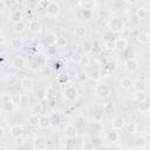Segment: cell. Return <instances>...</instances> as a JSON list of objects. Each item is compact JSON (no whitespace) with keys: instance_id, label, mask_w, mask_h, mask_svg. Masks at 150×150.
<instances>
[{"instance_id":"cell-32","label":"cell","mask_w":150,"mask_h":150,"mask_svg":"<svg viewBox=\"0 0 150 150\" xmlns=\"http://www.w3.org/2000/svg\"><path fill=\"white\" fill-rule=\"evenodd\" d=\"M35 63H36L38 66H40V68H41L42 66L47 64V55H46V54H43V53L39 54V55H38V57H36V60H35Z\"/></svg>"},{"instance_id":"cell-43","label":"cell","mask_w":150,"mask_h":150,"mask_svg":"<svg viewBox=\"0 0 150 150\" xmlns=\"http://www.w3.org/2000/svg\"><path fill=\"white\" fill-rule=\"evenodd\" d=\"M81 57H82V54L79 53V52H75V53L71 54V56H70V61H71L73 63H75V64H79L80 61H81Z\"/></svg>"},{"instance_id":"cell-5","label":"cell","mask_w":150,"mask_h":150,"mask_svg":"<svg viewBox=\"0 0 150 150\" xmlns=\"http://www.w3.org/2000/svg\"><path fill=\"white\" fill-rule=\"evenodd\" d=\"M124 68L129 73H135L139 69V62H138V60H136L134 57H130L124 62Z\"/></svg>"},{"instance_id":"cell-50","label":"cell","mask_w":150,"mask_h":150,"mask_svg":"<svg viewBox=\"0 0 150 150\" xmlns=\"http://www.w3.org/2000/svg\"><path fill=\"white\" fill-rule=\"evenodd\" d=\"M82 148H83V149L91 150V149L95 148V144H94V142H91V141H84L83 144H82Z\"/></svg>"},{"instance_id":"cell-36","label":"cell","mask_w":150,"mask_h":150,"mask_svg":"<svg viewBox=\"0 0 150 150\" xmlns=\"http://www.w3.org/2000/svg\"><path fill=\"white\" fill-rule=\"evenodd\" d=\"M134 98H135V101H137L139 103V102H143V101L148 100V96H146V94L144 91H135Z\"/></svg>"},{"instance_id":"cell-40","label":"cell","mask_w":150,"mask_h":150,"mask_svg":"<svg viewBox=\"0 0 150 150\" xmlns=\"http://www.w3.org/2000/svg\"><path fill=\"white\" fill-rule=\"evenodd\" d=\"M82 49H83L86 53H90V52L94 50V45H93L90 41L86 40V41L82 43Z\"/></svg>"},{"instance_id":"cell-53","label":"cell","mask_w":150,"mask_h":150,"mask_svg":"<svg viewBox=\"0 0 150 150\" xmlns=\"http://www.w3.org/2000/svg\"><path fill=\"white\" fill-rule=\"evenodd\" d=\"M145 131H146V130H145L144 124H142V123H136V132L143 134V132H145Z\"/></svg>"},{"instance_id":"cell-54","label":"cell","mask_w":150,"mask_h":150,"mask_svg":"<svg viewBox=\"0 0 150 150\" xmlns=\"http://www.w3.org/2000/svg\"><path fill=\"white\" fill-rule=\"evenodd\" d=\"M14 143H15L16 145H22V143H23L22 136H21V137H16V138H14Z\"/></svg>"},{"instance_id":"cell-48","label":"cell","mask_w":150,"mask_h":150,"mask_svg":"<svg viewBox=\"0 0 150 150\" xmlns=\"http://www.w3.org/2000/svg\"><path fill=\"white\" fill-rule=\"evenodd\" d=\"M50 73H52V66L45 64L41 67V74L42 75H50Z\"/></svg>"},{"instance_id":"cell-42","label":"cell","mask_w":150,"mask_h":150,"mask_svg":"<svg viewBox=\"0 0 150 150\" xmlns=\"http://www.w3.org/2000/svg\"><path fill=\"white\" fill-rule=\"evenodd\" d=\"M103 47H104L107 50H112V49H115V39L105 40V41H104Z\"/></svg>"},{"instance_id":"cell-35","label":"cell","mask_w":150,"mask_h":150,"mask_svg":"<svg viewBox=\"0 0 150 150\" xmlns=\"http://www.w3.org/2000/svg\"><path fill=\"white\" fill-rule=\"evenodd\" d=\"M5 81H6V83L9 84V86H15V84L18 83V76H16L15 74H8V75L6 76V79H5Z\"/></svg>"},{"instance_id":"cell-41","label":"cell","mask_w":150,"mask_h":150,"mask_svg":"<svg viewBox=\"0 0 150 150\" xmlns=\"http://www.w3.org/2000/svg\"><path fill=\"white\" fill-rule=\"evenodd\" d=\"M46 91H47V100L54 98L56 95V89L54 86H49L48 88H46Z\"/></svg>"},{"instance_id":"cell-61","label":"cell","mask_w":150,"mask_h":150,"mask_svg":"<svg viewBox=\"0 0 150 150\" xmlns=\"http://www.w3.org/2000/svg\"><path fill=\"white\" fill-rule=\"evenodd\" d=\"M18 1H21V0H18Z\"/></svg>"},{"instance_id":"cell-52","label":"cell","mask_w":150,"mask_h":150,"mask_svg":"<svg viewBox=\"0 0 150 150\" xmlns=\"http://www.w3.org/2000/svg\"><path fill=\"white\" fill-rule=\"evenodd\" d=\"M104 69H107L108 71H112L114 69H115V62L114 61H109V62H107L105 64H104Z\"/></svg>"},{"instance_id":"cell-51","label":"cell","mask_w":150,"mask_h":150,"mask_svg":"<svg viewBox=\"0 0 150 150\" xmlns=\"http://www.w3.org/2000/svg\"><path fill=\"white\" fill-rule=\"evenodd\" d=\"M54 46H55V45H50V46L47 47V55H49V56L55 55V53H56V47H54Z\"/></svg>"},{"instance_id":"cell-14","label":"cell","mask_w":150,"mask_h":150,"mask_svg":"<svg viewBox=\"0 0 150 150\" xmlns=\"http://www.w3.org/2000/svg\"><path fill=\"white\" fill-rule=\"evenodd\" d=\"M11 48L14 50H21L23 48V40L21 38H13L9 42Z\"/></svg>"},{"instance_id":"cell-2","label":"cell","mask_w":150,"mask_h":150,"mask_svg":"<svg viewBox=\"0 0 150 150\" xmlns=\"http://www.w3.org/2000/svg\"><path fill=\"white\" fill-rule=\"evenodd\" d=\"M79 96V90L74 86H68L63 90V97L68 102H74Z\"/></svg>"},{"instance_id":"cell-60","label":"cell","mask_w":150,"mask_h":150,"mask_svg":"<svg viewBox=\"0 0 150 150\" xmlns=\"http://www.w3.org/2000/svg\"><path fill=\"white\" fill-rule=\"evenodd\" d=\"M129 5H135V4H137L138 2V0H125Z\"/></svg>"},{"instance_id":"cell-10","label":"cell","mask_w":150,"mask_h":150,"mask_svg":"<svg viewBox=\"0 0 150 150\" xmlns=\"http://www.w3.org/2000/svg\"><path fill=\"white\" fill-rule=\"evenodd\" d=\"M23 134V127L21 124H13L11 128H9V135L13 137V138H16V137H21Z\"/></svg>"},{"instance_id":"cell-47","label":"cell","mask_w":150,"mask_h":150,"mask_svg":"<svg viewBox=\"0 0 150 150\" xmlns=\"http://www.w3.org/2000/svg\"><path fill=\"white\" fill-rule=\"evenodd\" d=\"M79 64H80V66H83V67H88V66L90 64V57H89L88 55H82L81 61H80Z\"/></svg>"},{"instance_id":"cell-12","label":"cell","mask_w":150,"mask_h":150,"mask_svg":"<svg viewBox=\"0 0 150 150\" xmlns=\"http://www.w3.org/2000/svg\"><path fill=\"white\" fill-rule=\"evenodd\" d=\"M127 47H128V39L122 38V36L115 39V49H117L120 52H123V50L127 49Z\"/></svg>"},{"instance_id":"cell-34","label":"cell","mask_w":150,"mask_h":150,"mask_svg":"<svg viewBox=\"0 0 150 150\" xmlns=\"http://www.w3.org/2000/svg\"><path fill=\"white\" fill-rule=\"evenodd\" d=\"M27 122L29 125L32 127H38L39 124V115H35V114H30L27 118Z\"/></svg>"},{"instance_id":"cell-55","label":"cell","mask_w":150,"mask_h":150,"mask_svg":"<svg viewBox=\"0 0 150 150\" xmlns=\"http://www.w3.org/2000/svg\"><path fill=\"white\" fill-rule=\"evenodd\" d=\"M1 100H2V102H5V101H9V100H12V96H11L9 94H4V95L1 96Z\"/></svg>"},{"instance_id":"cell-37","label":"cell","mask_w":150,"mask_h":150,"mask_svg":"<svg viewBox=\"0 0 150 150\" xmlns=\"http://www.w3.org/2000/svg\"><path fill=\"white\" fill-rule=\"evenodd\" d=\"M123 128H124L125 131L129 132V134H135V132H136V123H135V122H131V121H130V122H127Z\"/></svg>"},{"instance_id":"cell-29","label":"cell","mask_w":150,"mask_h":150,"mask_svg":"<svg viewBox=\"0 0 150 150\" xmlns=\"http://www.w3.org/2000/svg\"><path fill=\"white\" fill-rule=\"evenodd\" d=\"M148 9L145 8V7H139L137 11H136V18L137 19H139V20H143V19H145L146 16H148Z\"/></svg>"},{"instance_id":"cell-3","label":"cell","mask_w":150,"mask_h":150,"mask_svg":"<svg viewBox=\"0 0 150 150\" xmlns=\"http://www.w3.org/2000/svg\"><path fill=\"white\" fill-rule=\"evenodd\" d=\"M124 28V25L120 18H112L109 21V30L112 33H120Z\"/></svg>"},{"instance_id":"cell-7","label":"cell","mask_w":150,"mask_h":150,"mask_svg":"<svg viewBox=\"0 0 150 150\" xmlns=\"http://www.w3.org/2000/svg\"><path fill=\"white\" fill-rule=\"evenodd\" d=\"M46 11H47V14H48L49 16L55 18V16H57V15L60 14V6H59L56 2L50 1V4L48 5V7L46 8Z\"/></svg>"},{"instance_id":"cell-39","label":"cell","mask_w":150,"mask_h":150,"mask_svg":"<svg viewBox=\"0 0 150 150\" xmlns=\"http://www.w3.org/2000/svg\"><path fill=\"white\" fill-rule=\"evenodd\" d=\"M56 34H54V33H49V34H47V36H46V39H45V41H46V43L48 45V46H50V45H55V41H56Z\"/></svg>"},{"instance_id":"cell-31","label":"cell","mask_w":150,"mask_h":150,"mask_svg":"<svg viewBox=\"0 0 150 150\" xmlns=\"http://www.w3.org/2000/svg\"><path fill=\"white\" fill-rule=\"evenodd\" d=\"M86 33H87V28L84 26H77L74 30V35L76 38H83L86 35Z\"/></svg>"},{"instance_id":"cell-20","label":"cell","mask_w":150,"mask_h":150,"mask_svg":"<svg viewBox=\"0 0 150 150\" xmlns=\"http://www.w3.org/2000/svg\"><path fill=\"white\" fill-rule=\"evenodd\" d=\"M87 75H88V79L94 81V82H97V81H100L102 79V74H101V71L98 69H91Z\"/></svg>"},{"instance_id":"cell-44","label":"cell","mask_w":150,"mask_h":150,"mask_svg":"<svg viewBox=\"0 0 150 150\" xmlns=\"http://www.w3.org/2000/svg\"><path fill=\"white\" fill-rule=\"evenodd\" d=\"M149 109H150V107H149L148 100H145L143 102H139V110H141V112H145L146 114L149 111Z\"/></svg>"},{"instance_id":"cell-18","label":"cell","mask_w":150,"mask_h":150,"mask_svg":"<svg viewBox=\"0 0 150 150\" xmlns=\"http://www.w3.org/2000/svg\"><path fill=\"white\" fill-rule=\"evenodd\" d=\"M137 41L141 45H144V46L149 45V42H150V35H149V33L148 32H141L137 35Z\"/></svg>"},{"instance_id":"cell-9","label":"cell","mask_w":150,"mask_h":150,"mask_svg":"<svg viewBox=\"0 0 150 150\" xmlns=\"http://www.w3.org/2000/svg\"><path fill=\"white\" fill-rule=\"evenodd\" d=\"M63 134L67 138H74L77 136V128L74 124H67L63 129Z\"/></svg>"},{"instance_id":"cell-13","label":"cell","mask_w":150,"mask_h":150,"mask_svg":"<svg viewBox=\"0 0 150 150\" xmlns=\"http://www.w3.org/2000/svg\"><path fill=\"white\" fill-rule=\"evenodd\" d=\"M124 124H125V121H124L123 117L117 116V117H114V118L111 120V127H112V129H115V130L123 129Z\"/></svg>"},{"instance_id":"cell-38","label":"cell","mask_w":150,"mask_h":150,"mask_svg":"<svg viewBox=\"0 0 150 150\" xmlns=\"http://www.w3.org/2000/svg\"><path fill=\"white\" fill-rule=\"evenodd\" d=\"M80 15H81V18H82L83 20H89V19H91V16H93V12H91V9L82 8V9L80 11Z\"/></svg>"},{"instance_id":"cell-26","label":"cell","mask_w":150,"mask_h":150,"mask_svg":"<svg viewBox=\"0 0 150 150\" xmlns=\"http://www.w3.org/2000/svg\"><path fill=\"white\" fill-rule=\"evenodd\" d=\"M2 108L6 112H11L15 109V102H13V100L5 101V102H2Z\"/></svg>"},{"instance_id":"cell-23","label":"cell","mask_w":150,"mask_h":150,"mask_svg":"<svg viewBox=\"0 0 150 150\" xmlns=\"http://www.w3.org/2000/svg\"><path fill=\"white\" fill-rule=\"evenodd\" d=\"M120 86H121L122 89H130L132 87V80H131V77H129V76L122 77L121 81H120Z\"/></svg>"},{"instance_id":"cell-8","label":"cell","mask_w":150,"mask_h":150,"mask_svg":"<svg viewBox=\"0 0 150 150\" xmlns=\"http://www.w3.org/2000/svg\"><path fill=\"white\" fill-rule=\"evenodd\" d=\"M20 87L23 91H30L34 87V81L30 77H23L20 81Z\"/></svg>"},{"instance_id":"cell-59","label":"cell","mask_w":150,"mask_h":150,"mask_svg":"<svg viewBox=\"0 0 150 150\" xmlns=\"http://www.w3.org/2000/svg\"><path fill=\"white\" fill-rule=\"evenodd\" d=\"M6 43V38L4 35H0V45H5Z\"/></svg>"},{"instance_id":"cell-57","label":"cell","mask_w":150,"mask_h":150,"mask_svg":"<svg viewBox=\"0 0 150 150\" xmlns=\"http://www.w3.org/2000/svg\"><path fill=\"white\" fill-rule=\"evenodd\" d=\"M5 132H6V131H5V128H4V127H0V139L5 136Z\"/></svg>"},{"instance_id":"cell-6","label":"cell","mask_w":150,"mask_h":150,"mask_svg":"<svg viewBox=\"0 0 150 150\" xmlns=\"http://www.w3.org/2000/svg\"><path fill=\"white\" fill-rule=\"evenodd\" d=\"M48 146V141L42 136H36L33 139V148L36 150H45Z\"/></svg>"},{"instance_id":"cell-17","label":"cell","mask_w":150,"mask_h":150,"mask_svg":"<svg viewBox=\"0 0 150 150\" xmlns=\"http://www.w3.org/2000/svg\"><path fill=\"white\" fill-rule=\"evenodd\" d=\"M118 138H120V135L117 131H115V129L111 131H107V134H105V141L109 143H116L118 141Z\"/></svg>"},{"instance_id":"cell-56","label":"cell","mask_w":150,"mask_h":150,"mask_svg":"<svg viewBox=\"0 0 150 150\" xmlns=\"http://www.w3.org/2000/svg\"><path fill=\"white\" fill-rule=\"evenodd\" d=\"M103 118V114H101V112H97L96 115H95V120L94 121H96V122H101V120Z\"/></svg>"},{"instance_id":"cell-33","label":"cell","mask_w":150,"mask_h":150,"mask_svg":"<svg viewBox=\"0 0 150 150\" xmlns=\"http://www.w3.org/2000/svg\"><path fill=\"white\" fill-rule=\"evenodd\" d=\"M36 98L39 101H45L47 100V91H46V88H39L36 90V94H35Z\"/></svg>"},{"instance_id":"cell-1","label":"cell","mask_w":150,"mask_h":150,"mask_svg":"<svg viewBox=\"0 0 150 150\" xmlns=\"http://www.w3.org/2000/svg\"><path fill=\"white\" fill-rule=\"evenodd\" d=\"M95 94L100 98H107L110 96V87L107 83H97L95 86Z\"/></svg>"},{"instance_id":"cell-4","label":"cell","mask_w":150,"mask_h":150,"mask_svg":"<svg viewBox=\"0 0 150 150\" xmlns=\"http://www.w3.org/2000/svg\"><path fill=\"white\" fill-rule=\"evenodd\" d=\"M43 29V26L41 23L40 20L38 19H32L29 22H28V30L33 34H40Z\"/></svg>"},{"instance_id":"cell-11","label":"cell","mask_w":150,"mask_h":150,"mask_svg":"<svg viewBox=\"0 0 150 150\" xmlns=\"http://www.w3.org/2000/svg\"><path fill=\"white\" fill-rule=\"evenodd\" d=\"M146 144H148V138L143 135L137 136L134 141V148H136V149H144V148H146Z\"/></svg>"},{"instance_id":"cell-15","label":"cell","mask_w":150,"mask_h":150,"mask_svg":"<svg viewBox=\"0 0 150 150\" xmlns=\"http://www.w3.org/2000/svg\"><path fill=\"white\" fill-rule=\"evenodd\" d=\"M41 129H48L52 127L50 121H49V116L47 115H40L39 116V124H38Z\"/></svg>"},{"instance_id":"cell-21","label":"cell","mask_w":150,"mask_h":150,"mask_svg":"<svg viewBox=\"0 0 150 150\" xmlns=\"http://www.w3.org/2000/svg\"><path fill=\"white\" fill-rule=\"evenodd\" d=\"M115 112H116V105H115L114 102L104 103V105H103V114L111 115V114H115Z\"/></svg>"},{"instance_id":"cell-49","label":"cell","mask_w":150,"mask_h":150,"mask_svg":"<svg viewBox=\"0 0 150 150\" xmlns=\"http://www.w3.org/2000/svg\"><path fill=\"white\" fill-rule=\"evenodd\" d=\"M49 4H50V0H39L38 6H39L40 9H46Z\"/></svg>"},{"instance_id":"cell-16","label":"cell","mask_w":150,"mask_h":150,"mask_svg":"<svg viewBox=\"0 0 150 150\" xmlns=\"http://www.w3.org/2000/svg\"><path fill=\"white\" fill-rule=\"evenodd\" d=\"M12 66L15 69H22L26 66V60L22 56H15L13 59V61H12Z\"/></svg>"},{"instance_id":"cell-19","label":"cell","mask_w":150,"mask_h":150,"mask_svg":"<svg viewBox=\"0 0 150 150\" xmlns=\"http://www.w3.org/2000/svg\"><path fill=\"white\" fill-rule=\"evenodd\" d=\"M146 84L148 82H145L144 80H138L136 82H132V88L135 91H145Z\"/></svg>"},{"instance_id":"cell-25","label":"cell","mask_w":150,"mask_h":150,"mask_svg":"<svg viewBox=\"0 0 150 150\" xmlns=\"http://www.w3.org/2000/svg\"><path fill=\"white\" fill-rule=\"evenodd\" d=\"M30 112L32 114H35V115H41L43 112V105L41 102H38V103H34L32 107H30Z\"/></svg>"},{"instance_id":"cell-45","label":"cell","mask_w":150,"mask_h":150,"mask_svg":"<svg viewBox=\"0 0 150 150\" xmlns=\"http://www.w3.org/2000/svg\"><path fill=\"white\" fill-rule=\"evenodd\" d=\"M66 45H67L66 38H63V36H57L56 38V41H55V46L56 47H64Z\"/></svg>"},{"instance_id":"cell-30","label":"cell","mask_w":150,"mask_h":150,"mask_svg":"<svg viewBox=\"0 0 150 150\" xmlns=\"http://www.w3.org/2000/svg\"><path fill=\"white\" fill-rule=\"evenodd\" d=\"M29 101H30V96H29L28 91H22L19 95V102H20V104H28Z\"/></svg>"},{"instance_id":"cell-22","label":"cell","mask_w":150,"mask_h":150,"mask_svg":"<svg viewBox=\"0 0 150 150\" xmlns=\"http://www.w3.org/2000/svg\"><path fill=\"white\" fill-rule=\"evenodd\" d=\"M49 121H50V124L53 127H57L61 123V115H60V112H57V111L52 112L49 115Z\"/></svg>"},{"instance_id":"cell-46","label":"cell","mask_w":150,"mask_h":150,"mask_svg":"<svg viewBox=\"0 0 150 150\" xmlns=\"http://www.w3.org/2000/svg\"><path fill=\"white\" fill-rule=\"evenodd\" d=\"M76 77H77V82H79V83H84V82L88 80V75H87V73H84V71L79 73V74L76 75Z\"/></svg>"},{"instance_id":"cell-24","label":"cell","mask_w":150,"mask_h":150,"mask_svg":"<svg viewBox=\"0 0 150 150\" xmlns=\"http://www.w3.org/2000/svg\"><path fill=\"white\" fill-rule=\"evenodd\" d=\"M22 19H23V14H22L21 11H14V12H12V14H11V21L13 23L20 22V21H22Z\"/></svg>"},{"instance_id":"cell-58","label":"cell","mask_w":150,"mask_h":150,"mask_svg":"<svg viewBox=\"0 0 150 150\" xmlns=\"http://www.w3.org/2000/svg\"><path fill=\"white\" fill-rule=\"evenodd\" d=\"M5 8H6V4L2 0H0V11H4Z\"/></svg>"},{"instance_id":"cell-27","label":"cell","mask_w":150,"mask_h":150,"mask_svg":"<svg viewBox=\"0 0 150 150\" xmlns=\"http://www.w3.org/2000/svg\"><path fill=\"white\" fill-rule=\"evenodd\" d=\"M13 30L18 34H21L26 30V25L23 23V21H20V22H16V23H13Z\"/></svg>"},{"instance_id":"cell-28","label":"cell","mask_w":150,"mask_h":150,"mask_svg":"<svg viewBox=\"0 0 150 150\" xmlns=\"http://www.w3.org/2000/svg\"><path fill=\"white\" fill-rule=\"evenodd\" d=\"M96 4V0H80V6L81 8H87L91 9Z\"/></svg>"}]
</instances>
